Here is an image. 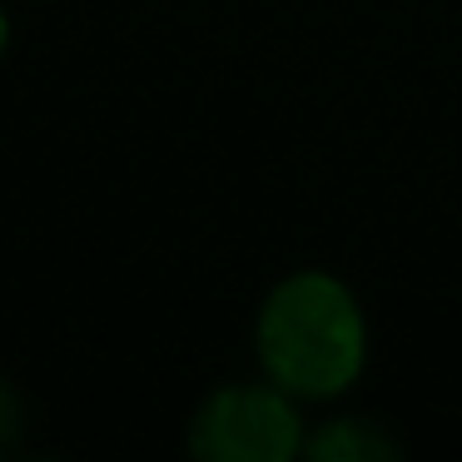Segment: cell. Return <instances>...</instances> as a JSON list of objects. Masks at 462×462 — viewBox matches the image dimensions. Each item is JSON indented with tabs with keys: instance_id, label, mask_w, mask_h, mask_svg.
<instances>
[{
	"instance_id": "cell-1",
	"label": "cell",
	"mask_w": 462,
	"mask_h": 462,
	"mask_svg": "<svg viewBox=\"0 0 462 462\" xmlns=\"http://www.w3.org/2000/svg\"><path fill=\"white\" fill-rule=\"evenodd\" d=\"M259 348L283 388L328 398V393L348 388L363 363L358 309L343 293V283L323 279V273L289 279L263 309Z\"/></svg>"
},
{
	"instance_id": "cell-2",
	"label": "cell",
	"mask_w": 462,
	"mask_h": 462,
	"mask_svg": "<svg viewBox=\"0 0 462 462\" xmlns=\"http://www.w3.org/2000/svg\"><path fill=\"white\" fill-rule=\"evenodd\" d=\"M189 452L204 462H283L299 452V418L279 393L224 388L194 418Z\"/></svg>"
},
{
	"instance_id": "cell-3",
	"label": "cell",
	"mask_w": 462,
	"mask_h": 462,
	"mask_svg": "<svg viewBox=\"0 0 462 462\" xmlns=\"http://www.w3.org/2000/svg\"><path fill=\"white\" fill-rule=\"evenodd\" d=\"M309 452L319 462H383L398 457V442H388L373 422H328L309 442Z\"/></svg>"
},
{
	"instance_id": "cell-4",
	"label": "cell",
	"mask_w": 462,
	"mask_h": 462,
	"mask_svg": "<svg viewBox=\"0 0 462 462\" xmlns=\"http://www.w3.org/2000/svg\"><path fill=\"white\" fill-rule=\"evenodd\" d=\"M21 402H15V393L0 383V452L15 448V438H21Z\"/></svg>"
},
{
	"instance_id": "cell-5",
	"label": "cell",
	"mask_w": 462,
	"mask_h": 462,
	"mask_svg": "<svg viewBox=\"0 0 462 462\" xmlns=\"http://www.w3.org/2000/svg\"><path fill=\"white\" fill-rule=\"evenodd\" d=\"M0 45H5V15H0Z\"/></svg>"
}]
</instances>
